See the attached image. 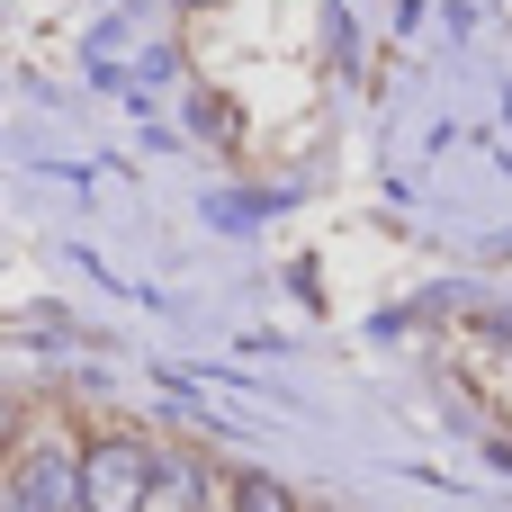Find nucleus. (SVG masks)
<instances>
[{"instance_id": "obj_1", "label": "nucleus", "mask_w": 512, "mask_h": 512, "mask_svg": "<svg viewBox=\"0 0 512 512\" xmlns=\"http://www.w3.org/2000/svg\"><path fill=\"white\" fill-rule=\"evenodd\" d=\"M72 468H81V512H144L153 504V450L135 432H99Z\"/></svg>"}, {"instance_id": "obj_2", "label": "nucleus", "mask_w": 512, "mask_h": 512, "mask_svg": "<svg viewBox=\"0 0 512 512\" xmlns=\"http://www.w3.org/2000/svg\"><path fill=\"white\" fill-rule=\"evenodd\" d=\"M0 512H81V468L72 450H27L0 486Z\"/></svg>"}, {"instance_id": "obj_3", "label": "nucleus", "mask_w": 512, "mask_h": 512, "mask_svg": "<svg viewBox=\"0 0 512 512\" xmlns=\"http://www.w3.org/2000/svg\"><path fill=\"white\" fill-rule=\"evenodd\" d=\"M234 512H297V495H288L279 477H261V468H252V477H234Z\"/></svg>"}, {"instance_id": "obj_4", "label": "nucleus", "mask_w": 512, "mask_h": 512, "mask_svg": "<svg viewBox=\"0 0 512 512\" xmlns=\"http://www.w3.org/2000/svg\"><path fill=\"white\" fill-rule=\"evenodd\" d=\"M9 441H18V405L0 396V459H9Z\"/></svg>"}]
</instances>
